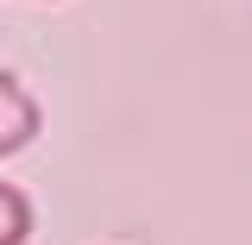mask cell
Returning <instances> with one entry per match:
<instances>
[{
  "mask_svg": "<svg viewBox=\"0 0 252 245\" xmlns=\"http://www.w3.org/2000/svg\"><path fill=\"white\" fill-rule=\"evenodd\" d=\"M38 126H44V107L26 94V82L13 69H0V157L26 151L32 138H38Z\"/></svg>",
  "mask_w": 252,
  "mask_h": 245,
  "instance_id": "1",
  "label": "cell"
},
{
  "mask_svg": "<svg viewBox=\"0 0 252 245\" xmlns=\"http://www.w3.org/2000/svg\"><path fill=\"white\" fill-rule=\"evenodd\" d=\"M26 239H32V201L26 189L0 183V245H26Z\"/></svg>",
  "mask_w": 252,
  "mask_h": 245,
  "instance_id": "2",
  "label": "cell"
}]
</instances>
